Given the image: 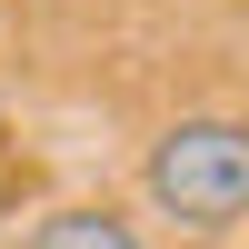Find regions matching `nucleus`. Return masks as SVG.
Here are the masks:
<instances>
[{"label":"nucleus","instance_id":"nucleus-1","mask_svg":"<svg viewBox=\"0 0 249 249\" xmlns=\"http://www.w3.org/2000/svg\"><path fill=\"white\" fill-rule=\"evenodd\" d=\"M140 199L179 230L219 239L249 219V120L239 110H190L140 150Z\"/></svg>","mask_w":249,"mask_h":249},{"label":"nucleus","instance_id":"nucleus-2","mask_svg":"<svg viewBox=\"0 0 249 249\" xmlns=\"http://www.w3.org/2000/svg\"><path fill=\"white\" fill-rule=\"evenodd\" d=\"M30 249H150V239H140V219L100 210V199H70V210H50L30 230Z\"/></svg>","mask_w":249,"mask_h":249}]
</instances>
